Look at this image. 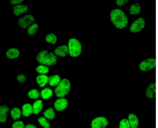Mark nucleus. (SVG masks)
<instances>
[{
    "label": "nucleus",
    "mask_w": 158,
    "mask_h": 128,
    "mask_svg": "<svg viewBox=\"0 0 158 128\" xmlns=\"http://www.w3.org/2000/svg\"><path fill=\"white\" fill-rule=\"evenodd\" d=\"M110 15L111 22L116 28L123 29L126 27L128 20L123 11L118 9H115L111 11Z\"/></svg>",
    "instance_id": "f257e3e1"
},
{
    "label": "nucleus",
    "mask_w": 158,
    "mask_h": 128,
    "mask_svg": "<svg viewBox=\"0 0 158 128\" xmlns=\"http://www.w3.org/2000/svg\"><path fill=\"white\" fill-rule=\"evenodd\" d=\"M37 61L41 64L48 66H53L57 61L56 56L52 53H49L48 51L43 50L39 53L36 56Z\"/></svg>",
    "instance_id": "f03ea898"
},
{
    "label": "nucleus",
    "mask_w": 158,
    "mask_h": 128,
    "mask_svg": "<svg viewBox=\"0 0 158 128\" xmlns=\"http://www.w3.org/2000/svg\"><path fill=\"white\" fill-rule=\"evenodd\" d=\"M71 87V83L69 80L66 79H62L55 90L56 96L58 97H64L69 92Z\"/></svg>",
    "instance_id": "7ed1b4c3"
},
{
    "label": "nucleus",
    "mask_w": 158,
    "mask_h": 128,
    "mask_svg": "<svg viewBox=\"0 0 158 128\" xmlns=\"http://www.w3.org/2000/svg\"><path fill=\"white\" fill-rule=\"evenodd\" d=\"M68 48L69 54L71 57H77L81 53L82 47L81 43L76 38H71L69 40Z\"/></svg>",
    "instance_id": "20e7f679"
},
{
    "label": "nucleus",
    "mask_w": 158,
    "mask_h": 128,
    "mask_svg": "<svg viewBox=\"0 0 158 128\" xmlns=\"http://www.w3.org/2000/svg\"><path fill=\"white\" fill-rule=\"evenodd\" d=\"M156 66V60L153 58H148L142 61L139 65L140 69L144 71L152 70Z\"/></svg>",
    "instance_id": "39448f33"
},
{
    "label": "nucleus",
    "mask_w": 158,
    "mask_h": 128,
    "mask_svg": "<svg viewBox=\"0 0 158 128\" xmlns=\"http://www.w3.org/2000/svg\"><path fill=\"white\" fill-rule=\"evenodd\" d=\"M35 19L34 18L32 15H27L19 19L18 23L20 27L25 29L29 27L34 22Z\"/></svg>",
    "instance_id": "423d86ee"
},
{
    "label": "nucleus",
    "mask_w": 158,
    "mask_h": 128,
    "mask_svg": "<svg viewBox=\"0 0 158 128\" xmlns=\"http://www.w3.org/2000/svg\"><path fill=\"white\" fill-rule=\"evenodd\" d=\"M145 21L142 18H139L131 25L129 30L132 33H137L141 31L144 27Z\"/></svg>",
    "instance_id": "0eeeda50"
},
{
    "label": "nucleus",
    "mask_w": 158,
    "mask_h": 128,
    "mask_svg": "<svg viewBox=\"0 0 158 128\" xmlns=\"http://www.w3.org/2000/svg\"><path fill=\"white\" fill-rule=\"evenodd\" d=\"M109 124L107 119L105 117H96L93 120L91 126L92 128H105Z\"/></svg>",
    "instance_id": "6e6552de"
},
{
    "label": "nucleus",
    "mask_w": 158,
    "mask_h": 128,
    "mask_svg": "<svg viewBox=\"0 0 158 128\" xmlns=\"http://www.w3.org/2000/svg\"><path fill=\"white\" fill-rule=\"evenodd\" d=\"M68 102L67 100L64 98L57 99L54 103V107L58 111H61L65 109L67 107Z\"/></svg>",
    "instance_id": "1a4fd4ad"
},
{
    "label": "nucleus",
    "mask_w": 158,
    "mask_h": 128,
    "mask_svg": "<svg viewBox=\"0 0 158 128\" xmlns=\"http://www.w3.org/2000/svg\"><path fill=\"white\" fill-rule=\"evenodd\" d=\"M55 54L61 57H64L68 55L69 53L68 46L65 45L60 46L54 50Z\"/></svg>",
    "instance_id": "9d476101"
},
{
    "label": "nucleus",
    "mask_w": 158,
    "mask_h": 128,
    "mask_svg": "<svg viewBox=\"0 0 158 128\" xmlns=\"http://www.w3.org/2000/svg\"><path fill=\"white\" fill-rule=\"evenodd\" d=\"M146 96L150 98H153L156 96V84L155 83H150L148 87L145 92Z\"/></svg>",
    "instance_id": "9b49d317"
},
{
    "label": "nucleus",
    "mask_w": 158,
    "mask_h": 128,
    "mask_svg": "<svg viewBox=\"0 0 158 128\" xmlns=\"http://www.w3.org/2000/svg\"><path fill=\"white\" fill-rule=\"evenodd\" d=\"M28 9V6L26 5H16L13 8V13L15 15L18 16L21 14L27 12Z\"/></svg>",
    "instance_id": "f8f14e48"
},
{
    "label": "nucleus",
    "mask_w": 158,
    "mask_h": 128,
    "mask_svg": "<svg viewBox=\"0 0 158 128\" xmlns=\"http://www.w3.org/2000/svg\"><path fill=\"white\" fill-rule=\"evenodd\" d=\"M9 111L8 107L5 105H2L0 108V122L4 123L6 121L8 113Z\"/></svg>",
    "instance_id": "ddd939ff"
},
{
    "label": "nucleus",
    "mask_w": 158,
    "mask_h": 128,
    "mask_svg": "<svg viewBox=\"0 0 158 128\" xmlns=\"http://www.w3.org/2000/svg\"><path fill=\"white\" fill-rule=\"evenodd\" d=\"M22 111L23 115L26 117H28L33 113V108L29 103L25 104L22 106Z\"/></svg>",
    "instance_id": "4468645a"
},
{
    "label": "nucleus",
    "mask_w": 158,
    "mask_h": 128,
    "mask_svg": "<svg viewBox=\"0 0 158 128\" xmlns=\"http://www.w3.org/2000/svg\"><path fill=\"white\" fill-rule=\"evenodd\" d=\"M128 118L131 127L137 128L139 125V120L137 116L133 113H130L128 115Z\"/></svg>",
    "instance_id": "2eb2a0df"
},
{
    "label": "nucleus",
    "mask_w": 158,
    "mask_h": 128,
    "mask_svg": "<svg viewBox=\"0 0 158 128\" xmlns=\"http://www.w3.org/2000/svg\"><path fill=\"white\" fill-rule=\"evenodd\" d=\"M19 54V51L17 49L15 48L9 49L7 51L6 53L7 57L10 59L17 58Z\"/></svg>",
    "instance_id": "dca6fc26"
},
{
    "label": "nucleus",
    "mask_w": 158,
    "mask_h": 128,
    "mask_svg": "<svg viewBox=\"0 0 158 128\" xmlns=\"http://www.w3.org/2000/svg\"><path fill=\"white\" fill-rule=\"evenodd\" d=\"M49 77L44 75H39L36 78V81L41 87H44L48 82Z\"/></svg>",
    "instance_id": "f3484780"
},
{
    "label": "nucleus",
    "mask_w": 158,
    "mask_h": 128,
    "mask_svg": "<svg viewBox=\"0 0 158 128\" xmlns=\"http://www.w3.org/2000/svg\"><path fill=\"white\" fill-rule=\"evenodd\" d=\"M33 113L35 114H38L42 110L43 105L41 100H36L34 103L33 106Z\"/></svg>",
    "instance_id": "a211bd4d"
},
{
    "label": "nucleus",
    "mask_w": 158,
    "mask_h": 128,
    "mask_svg": "<svg viewBox=\"0 0 158 128\" xmlns=\"http://www.w3.org/2000/svg\"><path fill=\"white\" fill-rule=\"evenodd\" d=\"M60 78L58 75H52L49 77L48 83L52 86L58 85L60 82Z\"/></svg>",
    "instance_id": "6ab92c4d"
},
{
    "label": "nucleus",
    "mask_w": 158,
    "mask_h": 128,
    "mask_svg": "<svg viewBox=\"0 0 158 128\" xmlns=\"http://www.w3.org/2000/svg\"><path fill=\"white\" fill-rule=\"evenodd\" d=\"M129 10V13L130 14L133 15H138L140 11V6L138 3H135L130 7Z\"/></svg>",
    "instance_id": "aec40b11"
},
{
    "label": "nucleus",
    "mask_w": 158,
    "mask_h": 128,
    "mask_svg": "<svg viewBox=\"0 0 158 128\" xmlns=\"http://www.w3.org/2000/svg\"><path fill=\"white\" fill-rule=\"evenodd\" d=\"M52 95V90L49 88H46L41 92V96L44 99H47L50 98Z\"/></svg>",
    "instance_id": "412c9836"
},
{
    "label": "nucleus",
    "mask_w": 158,
    "mask_h": 128,
    "mask_svg": "<svg viewBox=\"0 0 158 128\" xmlns=\"http://www.w3.org/2000/svg\"><path fill=\"white\" fill-rule=\"evenodd\" d=\"M10 114L12 119L16 120L20 118L21 113L19 108L15 107L13 108L11 110Z\"/></svg>",
    "instance_id": "4be33fe9"
},
{
    "label": "nucleus",
    "mask_w": 158,
    "mask_h": 128,
    "mask_svg": "<svg viewBox=\"0 0 158 128\" xmlns=\"http://www.w3.org/2000/svg\"><path fill=\"white\" fill-rule=\"evenodd\" d=\"M44 115L45 117L50 120L53 119L55 117V113L54 110L51 108L46 110L44 112Z\"/></svg>",
    "instance_id": "5701e85b"
},
{
    "label": "nucleus",
    "mask_w": 158,
    "mask_h": 128,
    "mask_svg": "<svg viewBox=\"0 0 158 128\" xmlns=\"http://www.w3.org/2000/svg\"><path fill=\"white\" fill-rule=\"evenodd\" d=\"M45 39L47 42L53 45L55 44L57 41L56 37L52 33L46 35L45 37Z\"/></svg>",
    "instance_id": "b1692460"
},
{
    "label": "nucleus",
    "mask_w": 158,
    "mask_h": 128,
    "mask_svg": "<svg viewBox=\"0 0 158 128\" xmlns=\"http://www.w3.org/2000/svg\"><path fill=\"white\" fill-rule=\"evenodd\" d=\"M39 28L38 25L34 23L31 25L27 30V32L30 35H33L35 34Z\"/></svg>",
    "instance_id": "393cba45"
},
{
    "label": "nucleus",
    "mask_w": 158,
    "mask_h": 128,
    "mask_svg": "<svg viewBox=\"0 0 158 128\" xmlns=\"http://www.w3.org/2000/svg\"><path fill=\"white\" fill-rule=\"evenodd\" d=\"M35 70L38 73L42 75L47 74L49 71L48 68L46 66L43 65L38 66Z\"/></svg>",
    "instance_id": "a878e982"
},
{
    "label": "nucleus",
    "mask_w": 158,
    "mask_h": 128,
    "mask_svg": "<svg viewBox=\"0 0 158 128\" xmlns=\"http://www.w3.org/2000/svg\"><path fill=\"white\" fill-rule=\"evenodd\" d=\"M38 121L40 124L44 128L50 127V123L45 118L43 117H40L38 119Z\"/></svg>",
    "instance_id": "bb28decb"
},
{
    "label": "nucleus",
    "mask_w": 158,
    "mask_h": 128,
    "mask_svg": "<svg viewBox=\"0 0 158 128\" xmlns=\"http://www.w3.org/2000/svg\"><path fill=\"white\" fill-rule=\"evenodd\" d=\"M28 96L32 99H36L40 96L38 91L36 89H33L30 90L28 93Z\"/></svg>",
    "instance_id": "cd10ccee"
},
{
    "label": "nucleus",
    "mask_w": 158,
    "mask_h": 128,
    "mask_svg": "<svg viewBox=\"0 0 158 128\" xmlns=\"http://www.w3.org/2000/svg\"><path fill=\"white\" fill-rule=\"evenodd\" d=\"M119 128H130L131 127L129 120L126 118L122 119L119 122Z\"/></svg>",
    "instance_id": "c85d7f7f"
},
{
    "label": "nucleus",
    "mask_w": 158,
    "mask_h": 128,
    "mask_svg": "<svg viewBox=\"0 0 158 128\" xmlns=\"http://www.w3.org/2000/svg\"><path fill=\"white\" fill-rule=\"evenodd\" d=\"M13 128H23L24 127V124L21 121L15 122L12 125Z\"/></svg>",
    "instance_id": "c756f323"
},
{
    "label": "nucleus",
    "mask_w": 158,
    "mask_h": 128,
    "mask_svg": "<svg viewBox=\"0 0 158 128\" xmlns=\"http://www.w3.org/2000/svg\"><path fill=\"white\" fill-rule=\"evenodd\" d=\"M17 79L18 82L23 83L25 82L26 80V77L24 75L20 74L17 75Z\"/></svg>",
    "instance_id": "7c9ffc66"
},
{
    "label": "nucleus",
    "mask_w": 158,
    "mask_h": 128,
    "mask_svg": "<svg viewBox=\"0 0 158 128\" xmlns=\"http://www.w3.org/2000/svg\"><path fill=\"white\" fill-rule=\"evenodd\" d=\"M128 1V0H117L116 1V3L118 6H121L125 5Z\"/></svg>",
    "instance_id": "2f4dec72"
},
{
    "label": "nucleus",
    "mask_w": 158,
    "mask_h": 128,
    "mask_svg": "<svg viewBox=\"0 0 158 128\" xmlns=\"http://www.w3.org/2000/svg\"><path fill=\"white\" fill-rule=\"evenodd\" d=\"M23 1V0H10V2L11 4L14 5L19 4Z\"/></svg>",
    "instance_id": "473e14b6"
},
{
    "label": "nucleus",
    "mask_w": 158,
    "mask_h": 128,
    "mask_svg": "<svg viewBox=\"0 0 158 128\" xmlns=\"http://www.w3.org/2000/svg\"><path fill=\"white\" fill-rule=\"evenodd\" d=\"M25 128H36V127L34 125L29 124L26 125L24 126Z\"/></svg>",
    "instance_id": "72a5a7b5"
}]
</instances>
